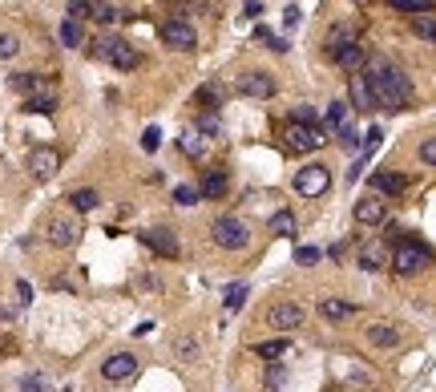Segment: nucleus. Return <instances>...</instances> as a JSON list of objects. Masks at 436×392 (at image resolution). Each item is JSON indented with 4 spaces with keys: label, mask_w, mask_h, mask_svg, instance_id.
I'll return each mask as SVG.
<instances>
[{
    "label": "nucleus",
    "mask_w": 436,
    "mask_h": 392,
    "mask_svg": "<svg viewBox=\"0 0 436 392\" xmlns=\"http://www.w3.org/2000/svg\"><path fill=\"white\" fill-rule=\"evenodd\" d=\"M331 57H336V65H339V69H348V73H360L363 65H368V57H363V49L356 45V41L339 45V49H331Z\"/></svg>",
    "instance_id": "15"
},
{
    "label": "nucleus",
    "mask_w": 436,
    "mask_h": 392,
    "mask_svg": "<svg viewBox=\"0 0 436 392\" xmlns=\"http://www.w3.org/2000/svg\"><path fill=\"white\" fill-rule=\"evenodd\" d=\"M279 380H283V368H271V372H267V384H271V388H275Z\"/></svg>",
    "instance_id": "50"
},
{
    "label": "nucleus",
    "mask_w": 436,
    "mask_h": 392,
    "mask_svg": "<svg viewBox=\"0 0 436 392\" xmlns=\"http://www.w3.org/2000/svg\"><path fill=\"white\" fill-rule=\"evenodd\" d=\"M412 33H416L420 41H428V45H436V13L412 16Z\"/></svg>",
    "instance_id": "22"
},
{
    "label": "nucleus",
    "mask_w": 436,
    "mask_h": 392,
    "mask_svg": "<svg viewBox=\"0 0 436 392\" xmlns=\"http://www.w3.org/2000/svg\"><path fill=\"white\" fill-rule=\"evenodd\" d=\"M178 150L186 154V158H202V154H206V138H202L194 126H186L178 134Z\"/></svg>",
    "instance_id": "18"
},
{
    "label": "nucleus",
    "mask_w": 436,
    "mask_h": 392,
    "mask_svg": "<svg viewBox=\"0 0 436 392\" xmlns=\"http://www.w3.org/2000/svg\"><path fill=\"white\" fill-rule=\"evenodd\" d=\"M295 263H299V267H315V263H319V247H295Z\"/></svg>",
    "instance_id": "39"
},
{
    "label": "nucleus",
    "mask_w": 436,
    "mask_h": 392,
    "mask_svg": "<svg viewBox=\"0 0 436 392\" xmlns=\"http://www.w3.org/2000/svg\"><path fill=\"white\" fill-rule=\"evenodd\" d=\"M25 110L28 114H53V110H57V97H53V93H37V97L25 102Z\"/></svg>",
    "instance_id": "31"
},
{
    "label": "nucleus",
    "mask_w": 436,
    "mask_h": 392,
    "mask_svg": "<svg viewBox=\"0 0 436 392\" xmlns=\"http://www.w3.org/2000/svg\"><path fill=\"white\" fill-rule=\"evenodd\" d=\"M384 259H388L384 247H376V243H368V247L360 251V267H363V271H380V267H384Z\"/></svg>",
    "instance_id": "26"
},
{
    "label": "nucleus",
    "mask_w": 436,
    "mask_h": 392,
    "mask_svg": "<svg viewBox=\"0 0 436 392\" xmlns=\"http://www.w3.org/2000/svg\"><path fill=\"white\" fill-rule=\"evenodd\" d=\"M9 85H13L16 93H28V97H37V89L45 85V77H41V73H13V77H9Z\"/></svg>",
    "instance_id": "21"
},
{
    "label": "nucleus",
    "mask_w": 436,
    "mask_h": 392,
    "mask_svg": "<svg viewBox=\"0 0 436 392\" xmlns=\"http://www.w3.org/2000/svg\"><path fill=\"white\" fill-rule=\"evenodd\" d=\"M384 198L380 194H363L360 203H356V223H363V227H376V223H384Z\"/></svg>",
    "instance_id": "14"
},
{
    "label": "nucleus",
    "mask_w": 436,
    "mask_h": 392,
    "mask_svg": "<svg viewBox=\"0 0 436 392\" xmlns=\"http://www.w3.org/2000/svg\"><path fill=\"white\" fill-rule=\"evenodd\" d=\"M162 41H166V49L190 53L194 45H198V33H194L190 21H166V25H162Z\"/></svg>",
    "instance_id": "7"
},
{
    "label": "nucleus",
    "mask_w": 436,
    "mask_h": 392,
    "mask_svg": "<svg viewBox=\"0 0 436 392\" xmlns=\"http://www.w3.org/2000/svg\"><path fill=\"white\" fill-rule=\"evenodd\" d=\"M327 142V129H307V126H299V122H287L283 126V146L291 154H312V150H319Z\"/></svg>",
    "instance_id": "5"
},
{
    "label": "nucleus",
    "mask_w": 436,
    "mask_h": 392,
    "mask_svg": "<svg viewBox=\"0 0 436 392\" xmlns=\"http://www.w3.org/2000/svg\"><path fill=\"white\" fill-rule=\"evenodd\" d=\"M21 392H45V376H25L21 380Z\"/></svg>",
    "instance_id": "47"
},
{
    "label": "nucleus",
    "mask_w": 436,
    "mask_h": 392,
    "mask_svg": "<svg viewBox=\"0 0 436 392\" xmlns=\"http://www.w3.org/2000/svg\"><path fill=\"white\" fill-rule=\"evenodd\" d=\"M198 194H202V198H223V194H226V174H223V170H206Z\"/></svg>",
    "instance_id": "20"
},
{
    "label": "nucleus",
    "mask_w": 436,
    "mask_h": 392,
    "mask_svg": "<svg viewBox=\"0 0 436 392\" xmlns=\"http://www.w3.org/2000/svg\"><path fill=\"white\" fill-rule=\"evenodd\" d=\"M93 21H97V25H113V21H117V9H113V4H93Z\"/></svg>",
    "instance_id": "41"
},
{
    "label": "nucleus",
    "mask_w": 436,
    "mask_h": 392,
    "mask_svg": "<svg viewBox=\"0 0 436 392\" xmlns=\"http://www.w3.org/2000/svg\"><path fill=\"white\" fill-rule=\"evenodd\" d=\"M255 37H259L271 53H287V41H283V37H275L271 28H255Z\"/></svg>",
    "instance_id": "37"
},
{
    "label": "nucleus",
    "mask_w": 436,
    "mask_h": 392,
    "mask_svg": "<svg viewBox=\"0 0 436 392\" xmlns=\"http://www.w3.org/2000/svg\"><path fill=\"white\" fill-rule=\"evenodd\" d=\"M174 352L182 356V360H190V356L198 352V344H194V340H190V336H186V340H178V344H174Z\"/></svg>",
    "instance_id": "46"
},
{
    "label": "nucleus",
    "mask_w": 436,
    "mask_h": 392,
    "mask_svg": "<svg viewBox=\"0 0 436 392\" xmlns=\"http://www.w3.org/2000/svg\"><path fill=\"white\" fill-rule=\"evenodd\" d=\"M21 53V37L16 33H0V61H13Z\"/></svg>",
    "instance_id": "35"
},
{
    "label": "nucleus",
    "mask_w": 436,
    "mask_h": 392,
    "mask_svg": "<svg viewBox=\"0 0 436 392\" xmlns=\"http://www.w3.org/2000/svg\"><path fill=\"white\" fill-rule=\"evenodd\" d=\"M93 53H97L101 61H110L113 69H122V73H129V69H137V49L129 45V41H122V37H101L97 45H93Z\"/></svg>",
    "instance_id": "3"
},
{
    "label": "nucleus",
    "mask_w": 436,
    "mask_h": 392,
    "mask_svg": "<svg viewBox=\"0 0 436 392\" xmlns=\"http://www.w3.org/2000/svg\"><path fill=\"white\" fill-rule=\"evenodd\" d=\"M134 372H137V356L134 352H113V356H105V364H101V376L113 380V384L129 380Z\"/></svg>",
    "instance_id": "9"
},
{
    "label": "nucleus",
    "mask_w": 436,
    "mask_h": 392,
    "mask_svg": "<svg viewBox=\"0 0 436 392\" xmlns=\"http://www.w3.org/2000/svg\"><path fill=\"white\" fill-rule=\"evenodd\" d=\"M81 16H93V0H69V21H81Z\"/></svg>",
    "instance_id": "40"
},
{
    "label": "nucleus",
    "mask_w": 436,
    "mask_h": 392,
    "mask_svg": "<svg viewBox=\"0 0 436 392\" xmlns=\"http://www.w3.org/2000/svg\"><path fill=\"white\" fill-rule=\"evenodd\" d=\"M16 300H21V304H33V287H28L25 279H16Z\"/></svg>",
    "instance_id": "48"
},
{
    "label": "nucleus",
    "mask_w": 436,
    "mask_h": 392,
    "mask_svg": "<svg viewBox=\"0 0 436 392\" xmlns=\"http://www.w3.org/2000/svg\"><path fill=\"white\" fill-rule=\"evenodd\" d=\"M158 146H162V129H158V126H146V134H142V150L154 154Z\"/></svg>",
    "instance_id": "38"
},
{
    "label": "nucleus",
    "mask_w": 436,
    "mask_h": 392,
    "mask_svg": "<svg viewBox=\"0 0 436 392\" xmlns=\"http://www.w3.org/2000/svg\"><path fill=\"white\" fill-rule=\"evenodd\" d=\"M211 239H214V247H223V251H247L250 227L243 223V218H235V215H223V218H214L211 223Z\"/></svg>",
    "instance_id": "2"
},
{
    "label": "nucleus",
    "mask_w": 436,
    "mask_h": 392,
    "mask_svg": "<svg viewBox=\"0 0 436 392\" xmlns=\"http://www.w3.org/2000/svg\"><path fill=\"white\" fill-rule=\"evenodd\" d=\"M432 263V251L428 247H420V243H396V251H392V267H396L400 275H416V271H424V267Z\"/></svg>",
    "instance_id": "4"
},
{
    "label": "nucleus",
    "mask_w": 436,
    "mask_h": 392,
    "mask_svg": "<svg viewBox=\"0 0 436 392\" xmlns=\"http://www.w3.org/2000/svg\"><path fill=\"white\" fill-rule=\"evenodd\" d=\"M262 13V4H259V0H247V16H259Z\"/></svg>",
    "instance_id": "51"
},
{
    "label": "nucleus",
    "mask_w": 436,
    "mask_h": 392,
    "mask_svg": "<svg viewBox=\"0 0 436 392\" xmlns=\"http://www.w3.org/2000/svg\"><path fill=\"white\" fill-rule=\"evenodd\" d=\"M271 231L279 239H291V235H295V215H291V211H279V215L271 218Z\"/></svg>",
    "instance_id": "29"
},
{
    "label": "nucleus",
    "mask_w": 436,
    "mask_h": 392,
    "mask_svg": "<svg viewBox=\"0 0 436 392\" xmlns=\"http://www.w3.org/2000/svg\"><path fill=\"white\" fill-rule=\"evenodd\" d=\"M150 332H154V324H150V319H142V324L134 328V336H150Z\"/></svg>",
    "instance_id": "49"
},
{
    "label": "nucleus",
    "mask_w": 436,
    "mask_h": 392,
    "mask_svg": "<svg viewBox=\"0 0 436 392\" xmlns=\"http://www.w3.org/2000/svg\"><path fill=\"white\" fill-rule=\"evenodd\" d=\"M142 243H146L154 255H162V259H178V239H174V231H170V227L142 231Z\"/></svg>",
    "instance_id": "10"
},
{
    "label": "nucleus",
    "mask_w": 436,
    "mask_h": 392,
    "mask_svg": "<svg viewBox=\"0 0 436 392\" xmlns=\"http://www.w3.org/2000/svg\"><path fill=\"white\" fill-rule=\"evenodd\" d=\"M198 198H202L198 186H186V182H182V186H174V203H178V206H194Z\"/></svg>",
    "instance_id": "36"
},
{
    "label": "nucleus",
    "mask_w": 436,
    "mask_h": 392,
    "mask_svg": "<svg viewBox=\"0 0 436 392\" xmlns=\"http://www.w3.org/2000/svg\"><path fill=\"white\" fill-rule=\"evenodd\" d=\"M388 9H396V13H408V16H420V13H432L436 0H388Z\"/></svg>",
    "instance_id": "24"
},
{
    "label": "nucleus",
    "mask_w": 436,
    "mask_h": 392,
    "mask_svg": "<svg viewBox=\"0 0 436 392\" xmlns=\"http://www.w3.org/2000/svg\"><path fill=\"white\" fill-rule=\"evenodd\" d=\"M250 352L262 356V360H279V356L287 352V340H262V344H255Z\"/></svg>",
    "instance_id": "30"
},
{
    "label": "nucleus",
    "mask_w": 436,
    "mask_h": 392,
    "mask_svg": "<svg viewBox=\"0 0 436 392\" xmlns=\"http://www.w3.org/2000/svg\"><path fill=\"white\" fill-rule=\"evenodd\" d=\"M226 312H238V307L247 304V283H230V287H226Z\"/></svg>",
    "instance_id": "33"
},
{
    "label": "nucleus",
    "mask_w": 436,
    "mask_h": 392,
    "mask_svg": "<svg viewBox=\"0 0 436 392\" xmlns=\"http://www.w3.org/2000/svg\"><path fill=\"white\" fill-rule=\"evenodd\" d=\"M363 336H368V344H372V348H396V344H400V332L392 328V324H368V332H363Z\"/></svg>",
    "instance_id": "17"
},
{
    "label": "nucleus",
    "mask_w": 436,
    "mask_h": 392,
    "mask_svg": "<svg viewBox=\"0 0 436 392\" xmlns=\"http://www.w3.org/2000/svg\"><path fill=\"white\" fill-rule=\"evenodd\" d=\"M267 319H271L275 332H295L307 319V312H303L299 304H275L271 312H267Z\"/></svg>",
    "instance_id": "11"
},
{
    "label": "nucleus",
    "mask_w": 436,
    "mask_h": 392,
    "mask_svg": "<svg viewBox=\"0 0 436 392\" xmlns=\"http://www.w3.org/2000/svg\"><path fill=\"white\" fill-rule=\"evenodd\" d=\"M69 203H73V211H97V190H89V186H81V190H73L69 194Z\"/></svg>",
    "instance_id": "28"
},
{
    "label": "nucleus",
    "mask_w": 436,
    "mask_h": 392,
    "mask_svg": "<svg viewBox=\"0 0 436 392\" xmlns=\"http://www.w3.org/2000/svg\"><path fill=\"white\" fill-rule=\"evenodd\" d=\"M319 312H324L327 319H336V324H339V319H348L351 312H356V307L344 304V300H319Z\"/></svg>",
    "instance_id": "27"
},
{
    "label": "nucleus",
    "mask_w": 436,
    "mask_h": 392,
    "mask_svg": "<svg viewBox=\"0 0 436 392\" xmlns=\"http://www.w3.org/2000/svg\"><path fill=\"white\" fill-rule=\"evenodd\" d=\"M363 73V85H368V93H372V105H380V110H404L412 97V81L404 69H396V65H388V61H368L360 69Z\"/></svg>",
    "instance_id": "1"
},
{
    "label": "nucleus",
    "mask_w": 436,
    "mask_h": 392,
    "mask_svg": "<svg viewBox=\"0 0 436 392\" xmlns=\"http://www.w3.org/2000/svg\"><path fill=\"white\" fill-rule=\"evenodd\" d=\"M295 190H299L303 198L327 194V190H331V170H327L324 162H312V166H303V170H295Z\"/></svg>",
    "instance_id": "6"
},
{
    "label": "nucleus",
    "mask_w": 436,
    "mask_h": 392,
    "mask_svg": "<svg viewBox=\"0 0 436 392\" xmlns=\"http://www.w3.org/2000/svg\"><path fill=\"white\" fill-rule=\"evenodd\" d=\"M49 243L53 247H73L77 239H81V227H77V218H65V215H53L49 218Z\"/></svg>",
    "instance_id": "12"
},
{
    "label": "nucleus",
    "mask_w": 436,
    "mask_h": 392,
    "mask_svg": "<svg viewBox=\"0 0 436 392\" xmlns=\"http://www.w3.org/2000/svg\"><path fill=\"white\" fill-rule=\"evenodd\" d=\"M238 93H243V97H271L275 77L262 73V69H247V73H238Z\"/></svg>",
    "instance_id": "8"
},
{
    "label": "nucleus",
    "mask_w": 436,
    "mask_h": 392,
    "mask_svg": "<svg viewBox=\"0 0 436 392\" xmlns=\"http://www.w3.org/2000/svg\"><path fill=\"white\" fill-rule=\"evenodd\" d=\"M380 142H384V129H380V126H372L368 134H363V154H372L376 146H380Z\"/></svg>",
    "instance_id": "42"
},
{
    "label": "nucleus",
    "mask_w": 436,
    "mask_h": 392,
    "mask_svg": "<svg viewBox=\"0 0 436 392\" xmlns=\"http://www.w3.org/2000/svg\"><path fill=\"white\" fill-rule=\"evenodd\" d=\"M81 41H85V28H81V21H69V16H65V21H61V45H65V49H77Z\"/></svg>",
    "instance_id": "25"
},
{
    "label": "nucleus",
    "mask_w": 436,
    "mask_h": 392,
    "mask_svg": "<svg viewBox=\"0 0 436 392\" xmlns=\"http://www.w3.org/2000/svg\"><path fill=\"white\" fill-rule=\"evenodd\" d=\"M218 97H223V93H218V85H202L198 89V105H218Z\"/></svg>",
    "instance_id": "44"
},
{
    "label": "nucleus",
    "mask_w": 436,
    "mask_h": 392,
    "mask_svg": "<svg viewBox=\"0 0 436 392\" xmlns=\"http://www.w3.org/2000/svg\"><path fill=\"white\" fill-rule=\"evenodd\" d=\"M408 178L396 174V170H376L372 174V194H404Z\"/></svg>",
    "instance_id": "16"
},
{
    "label": "nucleus",
    "mask_w": 436,
    "mask_h": 392,
    "mask_svg": "<svg viewBox=\"0 0 436 392\" xmlns=\"http://www.w3.org/2000/svg\"><path fill=\"white\" fill-rule=\"evenodd\" d=\"M194 129H198L202 138H218V134H223V122H218V114H202L198 122H194Z\"/></svg>",
    "instance_id": "32"
},
{
    "label": "nucleus",
    "mask_w": 436,
    "mask_h": 392,
    "mask_svg": "<svg viewBox=\"0 0 436 392\" xmlns=\"http://www.w3.org/2000/svg\"><path fill=\"white\" fill-rule=\"evenodd\" d=\"M351 126V110H348V102H331L327 105V129H331V134H344V129Z\"/></svg>",
    "instance_id": "19"
},
{
    "label": "nucleus",
    "mask_w": 436,
    "mask_h": 392,
    "mask_svg": "<svg viewBox=\"0 0 436 392\" xmlns=\"http://www.w3.org/2000/svg\"><path fill=\"white\" fill-rule=\"evenodd\" d=\"M57 166H61V154L53 150V146H41V150L28 154V170H33V178H53L57 174Z\"/></svg>",
    "instance_id": "13"
},
{
    "label": "nucleus",
    "mask_w": 436,
    "mask_h": 392,
    "mask_svg": "<svg viewBox=\"0 0 436 392\" xmlns=\"http://www.w3.org/2000/svg\"><path fill=\"white\" fill-rule=\"evenodd\" d=\"M351 4H368V0H351Z\"/></svg>",
    "instance_id": "52"
},
{
    "label": "nucleus",
    "mask_w": 436,
    "mask_h": 392,
    "mask_svg": "<svg viewBox=\"0 0 436 392\" xmlns=\"http://www.w3.org/2000/svg\"><path fill=\"white\" fill-rule=\"evenodd\" d=\"M291 122H299V126H307V129H324V126H319V114H315L312 105H295Z\"/></svg>",
    "instance_id": "34"
},
{
    "label": "nucleus",
    "mask_w": 436,
    "mask_h": 392,
    "mask_svg": "<svg viewBox=\"0 0 436 392\" xmlns=\"http://www.w3.org/2000/svg\"><path fill=\"white\" fill-rule=\"evenodd\" d=\"M420 162L424 166H436V138H424L420 142Z\"/></svg>",
    "instance_id": "43"
},
{
    "label": "nucleus",
    "mask_w": 436,
    "mask_h": 392,
    "mask_svg": "<svg viewBox=\"0 0 436 392\" xmlns=\"http://www.w3.org/2000/svg\"><path fill=\"white\" fill-rule=\"evenodd\" d=\"M339 146H344V150H351V154H356V150H360V134H356V129H344V134H339Z\"/></svg>",
    "instance_id": "45"
},
{
    "label": "nucleus",
    "mask_w": 436,
    "mask_h": 392,
    "mask_svg": "<svg viewBox=\"0 0 436 392\" xmlns=\"http://www.w3.org/2000/svg\"><path fill=\"white\" fill-rule=\"evenodd\" d=\"M351 110H372V93L363 85V73H351Z\"/></svg>",
    "instance_id": "23"
}]
</instances>
